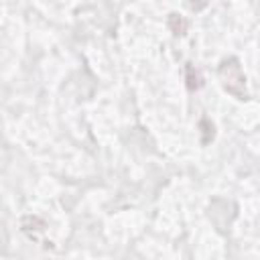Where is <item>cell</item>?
Wrapping results in <instances>:
<instances>
[{"label":"cell","mask_w":260,"mask_h":260,"mask_svg":"<svg viewBox=\"0 0 260 260\" xmlns=\"http://www.w3.org/2000/svg\"><path fill=\"white\" fill-rule=\"evenodd\" d=\"M217 77L221 81V87L236 100H248V87H246V75L240 65L238 57H225L217 67Z\"/></svg>","instance_id":"6da1fadb"},{"label":"cell","mask_w":260,"mask_h":260,"mask_svg":"<svg viewBox=\"0 0 260 260\" xmlns=\"http://www.w3.org/2000/svg\"><path fill=\"white\" fill-rule=\"evenodd\" d=\"M185 83H187V89H189V91H197V89H201L203 83H205L201 71H199L193 63H187V65H185Z\"/></svg>","instance_id":"7a4b0ae2"},{"label":"cell","mask_w":260,"mask_h":260,"mask_svg":"<svg viewBox=\"0 0 260 260\" xmlns=\"http://www.w3.org/2000/svg\"><path fill=\"white\" fill-rule=\"evenodd\" d=\"M167 26H169V30H171L175 37H183V35L187 32V28H189V22H187L185 16H181V14H177V12H171V14L167 16Z\"/></svg>","instance_id":"3957f363"},{"label":"cell","mask_w":260,"mask_h":260,"mask_svg":"<svg viewBox=\"0 0 260 260\" xmlns=\"http://www.w3.org/2000/svg\"><path fill=\"white\" fill-rule=\"evenodd\" d=\"M20 225H22V232L28 234L30 238H37V234L45 230V221L41 217H37V215H24Z\"/></svg>","instance_id":"277c9868"},{"label":"cell","mask_w":260,"mask_h":260,"mask_svg":"<svg viewBox=\"0 0 260 260\" xmlns=\"http://www.w3.org/2000/svg\"><path fill=\"white\" fill-rule=\"evenodd\" d=\"M199 128H201V144H209L215 136V128H213V122L209 118H201L199 120Z\"/></svg>","instance_id":"5b68a950"},{"label":"cell","mask_w":260,"mask_h":260,"mask_svg":"<svg viewBox=\"0 0 260 260\" xmlns=\"http://www.w3.org/2000/svg\"><path fill=\"white\" fill-rule=\"evenodd\" d=\"M207 4H209V0H185V6H187L191 12H201Z\"/></svg>","instance_id":"8992f818"}]
</instances>
